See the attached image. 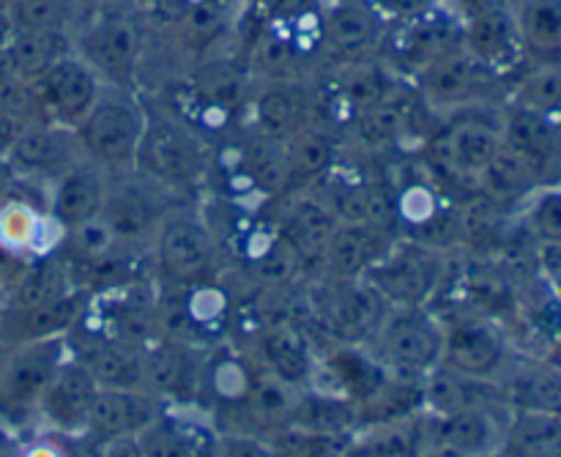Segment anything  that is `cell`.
Masks as SVG:
<instances>
[{
    "mask_svg": "<svg viewBox=\"0 0 561 457\" xmlns=\"http://www.w3.org/2000/svg\"><path fill=\"white\" fill-rule=\"evenodd\" d=\"M312 118V77L252 80L241 126L285 142Z\"/></svg>",
    "mask_w": 561,
    "mask_h": 457,
    "instance_id": "cell-14",
    "label": "cell"
},
{
    "mask_svg": "<svg viewBox=\"0 0 561 457\" xmlns=\"http://www.w3.org/2000/svg\"><path fill=\"white\" fill-rule=\"evenodd\" d=\"M71 53L91 66L104 85L142 91L151 22L148 9L137 0H110L82 11L71 31Z\"/></svg>",
    "mask_w": 561,
    "mask_h": 457,
    "instance_id": "cell-1",
    "label": "cell"
},
{
    "mask_svg": "<svg viewBox=\"0 0 561 457\" xmlns=\"http://www.w3.org/2000/svg\"><path fill=\"white\" fill-rule=\"evenodd\" d=\"M137 3H140V5H146V9H148V5H151L153 0H137Z\"/></svg>",
    "mask_w": 561,
    "mask_h": 457,
    "instance_id": "cell-46",
    "label": "cell"
},
{
    "mask_svg": "<svg viewBox=\"0 0 561 457\" xmlns=\"http://www.w3.org/2000/svg\"><path fill=\"white\" fill-rule=\"evenodd\" d=\"M173 195L159 190L137 170L107 175V195L99 217L107 222L118 244L137 258H148L164 217L175 206Z\"/></svg>",
    "mask_w": 561,
    "mask_h": 457,
    "instance_id": "cell-9",
    "label": "cell"
},
{
    "mask_svg": "<svg viewBox=\"0 0 561 457\" xmlns=\"http://www.w3.org/2000/svg\"><path fill=\"white\" fill-rule=\"evenodd\" d=\"M16 457H69V453H66L64 442H58V436H44L27 444Z\"/></svg>",
    "mask_w": 561,
    "mask_h": 457,
    "instance_id": "cell-42",
    "label": "cell"
},
{
    "mask_svg": "<svg viewBox=\"0 0 561 457\" xmlns=\"http://www.w3.org/2000/svg\"><path fill=\"white\" fill-rule=\"evenodd\" d=\"M411 85L436 121L466 110L499 107L510 91V82L477 60L463 44L438 55L420 75L411 77Z\"/></svg>",
    "mask_w": 561,
    "mask_h": 457,
    "instance_id": "cell-5",
    "label": "cell"
},
{
    "mask_svg": "<svg viewBox=\"0 0 561 457\" xmlns=\"http://www.w3.org/2000/svg\"><path fill=\"white\" fill-rule=\"evenodd\" d=\"M107 195V173L88 159L71 164L44 192V206L60 230H71L99 217Z\"/></svg>",
    "mask_w": 561,
    "mask_h": 457,
    "instance_id": "cell-23",
    "label": "cell"
},
{
    "mask_svg": "<svg viewBox=\"0 0 561 457\" xmlns=\"http://www.w3.org/2000/svg\"><path fill=\"white\" fill-rule=\"evenodd\" d=\"M146 96V93H142ZM148 121L137 148L135 168L181 203L201 201L214 170V146L192 126L146 96Z\"/></svg>",
    "mask_w": 561,
    "mask_h": 457,
    "instance_id": "cell-2",
    "label": "cell"
},
{
    "mask_svg": "<svg viewBox=\"0 0 561 457\" xmlns=\"http://www.w3.org/2000/svg\"><path fill=\"white\" fill-rule=\"evenodd\" d=\"M348 442L351 436H343V433L312 431V427L288 422L272 433L268 447L274 457H345Z\"/></svg>",
    "mask_w": 561,
    "mask_h": 457,
    "instance_id": "cell-39",
    "label": "cell"
},
{
    "mask_svg": "<svg viewBox=\"0 0 561 457\" xmlns=\"http://www.w3.org/2000/svg\"><path fill=\"white\" fill-rule=\"evenodd\" d=\"M88 457H142V449L137 436L99 438L88 447Z\"/></svg>",
    "mask_w": 561,
    "mask_h": 457,
    "instance_id": "cell-41",
    "label": "cell"
},
{
    "mask_svg": "<svg viewBox=\"0 0 561 457\" xmlns=\"http://www.w3.org/2000/svg\"><path fill=\"white\" fill-rule=\"evenodd\" d=\"M433 453L442 457H493L507 444V427L496 416V405L431 416Z\"/></svg>",
    "mask_w": 561,
    "mask_h": 457,
    "instance_id": "cell-21",
    "label": "cell"
},
{
    "mask_svg": "<svg viewBox=\"0 0 561 457\" xmlns=\"http://www.w3.org/2000/svg\"><path fill=\"white\" fill-rule=\"evenodd\" d=\"M148 121V102L142 91L104 85L96 104L75 129L82 159L107 175L135 168L137 148Z\"/></svg>",
    "mask_w": 561,
    "mask_h": 457,
    "instance_id": "cell-4",
    "label": "cell"
},
{
    "mask_svg": "<svg viewBox=\"0 0 561 457\" xmlns=\"http://www.w3.org/2000/svg\"><path fill=\"white\" fill-rule=\"evenodd\" d=\"M162 400L142 389H99L88 416L85 438L137 436L162 411Z\"/></svg>",
    "mask_w": 561,
    "mask_h": 457,
    "instance_id": "cell-26",
    "label": "cell"
},
{
    "mask_svg": "<svg viewBox=\"0 0 561 457\" xmlns=\"http://www.w3.org/2000/svg\"><path fill=\"white\" fill-rule=\"evenodd\" d=\"M82 9H91V5H102V3H110V0H80Z\"/></svg>",
    "mask_w": 561,
    "mask_h": 457,
    "instance_id": "cell-44",
    "label": "cell"
},
{
    "mask_svg": "<svg viewBox=\"0 0 561 457\" xmlns=\"http://www.w3.org/2000/svg\"><path fill=\"white\" fill-rule=\"evenodd\" d=\"M529 66L561 64V0H507Z\"/></svg>",
    "mask_w": 561,
    "mask_h": 457,
    "instance_id": "cell-31",
    "label": "cell"
},
{
    "mask_svg": "<svg viewBox=\"0 0 561 457\" xmlns=\"http://www.w3.org/2000/svg\"><path fill=\"white\" fill-rule=\"evenodd\" d=\"M499 389L491 387V381H480V378L460 376V373L449 370L447 365H438L422 378V403L431 409L433 416L458 414V411L471 409H488L496 405Z\"/></svg>",
    "mask_w": 561,
    "mask_h": 457,
    "instance_id": "cell-33",
    "label": "cell"
},
{
    "mask_svg": "<svg viewBox=\"0 0 561 457\" xmlns=\"http://www.w3.org/2000/svg\"><path fill=\"white\" fill-rule=\"evenodd\" d=\"M0 318H3V299H0Z\"/></svg>",
    "mask_w": 561,
    "mask_h": 457,
    "instance_id": "cell-47",
    "label": "cell"
},
{
    "mask_svg": "<svg viewBox=\"0 0 561 457\" xmlns=\"http://www.w3.org/2000/svg\"><path fill=\"white\" fill-rule=\"evenodd\" d=\"M499 129L504 146L520 153L546 184L551 181L548 175L561 173V124L557 121L504 99L499 107Z\"/></svg>",
    "mask_w": 561,
    "mask_h": 457,
    "instance_id": "cell-20",
    "label": "cell"
},
{
    "mask_svg": "<svg viewBox=\"0 0 561 457\" xmlns=\"http://www.w3.org/2000/svg\"><path fill=\"white\" fill-rule=\"evenodd\" d=\"M283 148L285 170H288V190H285V195H290V192H301L316 186L318 181L334 168V162L343 157L345 140L343 135L327 129V126L307 124L305 129H299L294 137H288V140L283 142Z\"/></svg>",
    "mask_w": 561,
    "mask_h": 457,
    "instance_id": "cell-28",
    "label": "cell"
},
{
    "mask_svg": "<svg viewBox=\"0 0 561 457\" xmlns=\"http://www.w3.org/2000/svg\"><path fill=\"white\" fill-rule=\"evenodd\" d=\"M255 345L263 370L290 387H310L312 373H316V354L299 327L290 321L263 323L255 332Z\"/></svg>",
    "mask_w": 561,
    "mask_h": 457,
    "instance_id": "cell-25",
    "label": "cell"
},
{
    "mask_svg": "<svg viewBox=\"0 0 561 457\" xmlns=\"http://www.w3.org/2000/svg\"><path fill=\"white\" fill-rule=\"evenodd\" d=\"M146 349L129 340L99 338L77 359L88 367L99 389H142L146 392Z\"/></svg>",
    "mask_w": 561,
    "mask_h": 457,
    "instance_id": "cell-30",
    "label": "cell"
},
{
    "mask_svg": "<svg viewBox=\"0 0 561 457\" xmlns=\"http://www.w3.org/2000/svg\"><path fill=\"white\" fill-rule=\"evenodd\" d=\"M33 121L25 118L16 107L0 102V159L9 157V151L14 148V142L20 140L22 132L31 126Z\"/></svg>",
    "mask_w": 561,
    "mask_h": 457,
    "instance_id": "cell-40",
    "label": "cell"
},
{
    "mask_svg": "<svg viewBox=\"0 0 561 457\" xmlns=\"http://www.w3.org/2000/svg\"><path fill=\"white\" fill-rule=\"evenodd\" d=\"M104 82L75 53L55 60L44 75L27 82V102L36 124H53L75 132L96 104Z\"/></svg>",
    "mask_w": 561,
    "mask_h": 457,
    "instance_id": "cell-11",
    "label": "cell"
},
{
    "mask_svg": "<svg viewBox=\"0 0 561 457\" xmlns=\"http://www.w3.org/2000/svg\"><path fill=\"white\" fill-rule=\"evenodd\" d=\"M5 22V20H3ZM71 53L69 33H38V31H11L5 25L3 33V58L11 77L22 85L36 80L58 58Z\"/></svg>",
    "mask_w": 561,
    "mask_h": 457,
    "instance_id": "cell-34",
    "label": "cell"
},
{
    "mask_svg": "<svg viewBox=\"0 0 561 457\" xmlns=\"http://www.w3.org/2000/svg\"><path fill=\"white\" fill-rule=\"evenodd\" d=\"M431 453V420L409 414L378 422L362 438L351 436L345 457H427Z\"/></svg>",
    "mask_w": 561,
    "mask_h": 457,
    "instance_id": "cell-32",
    "label": "cell"
},
{
    "mask_svg": "<svg viewBox=\"0 0 561 457\" xmlns=\"http://www.w3.org/2000/svg\"><path fill=\"white\" fill-rule=\"evenodd\" d=\"M148 261L153 274L181 294L217 283L225 269V250L203 214L201 201L175 203L170 208L153 239Z\"/></svg>",
    "mask_w": 561,
    "mask_h": 457,
    "instance_id": "cell-3",
    "label": "cell"
},
{
    "mask_svg": "<svg viewBox=\"0 0 561 457\" xmlns=\"http://www.w3.org/2000/svg\"><path fill=\"white\" fill-rule=\"evenodd\" d=\"M64 244V230L49 217L47 206L22 195L0 197V247L16 258L53 255Z\"/></svg>",
    "mask_w": 561,
    "mask_h": 457,
    "instance_id": "cell-22",
    "label": "cell"
},
{
    "mask_svg": "<svg viewBox=\"0 0 561 457\" xmlns=\"http://www.w3.org/2000/svg\"><path fill=\"white\" fill-rule=\"evenodd\" d=\"M389 22L367 0H329L323 5V66L378 58Z\"/></svg>",
    "mask_w": 561,
    "mask_h": 457,
    "instance_id": "cell-13",
    "label": "cell"
},
{
    "mask_svg": "<svg viewBox=\"0 0 561 457\" xmlns=\"http://www.w3.org/2000/svg\"><path fill=\"white\" fill-rule=\"evenodd\" d=\"M507 403L524 414L561 416V367H535L510 381Z\"/></svg>",
    "mask_w": 561,
    "mask_h": 457,
    "instance_id": "cell-37",
    "label": "cell"
},
{
    "mask_svg": "<svg viewBox=\"0 0 561 457\" xmlns=\"http://www.w3.org/2000/svg\"><path fill=\"white\" fill-rule=\"evenodd\" d=\"M463 47L507 82L529 66L507 3L463 14Z\"/></svg>",
    "mask_w": 561,
    "mask_h": 457,
    "instance_id": "cell-16",
    "label": "cell"
},
{
    "mask_svg": "<svg viewBox=\"0 0 561 457\" xmlns=\"http://www.w3.org/2000/svg\"><path fill=\"white\" fill-rule=\"evenodd\" d=\"M444 327L442 365L460 376L491 381L507 362L504 334L482 316H463Z\"/></svg>",
    "mask_w": 561,
    "mask_h": 457,
    "instance_id": "cell-17",
    "label": "cell"
},
{
    "mask_svg": "<svg viewBox=\"0 0 561 457\" xmlns=\"http://www.w3.org/2000/svg\"><path fill=\"white\" fill-rule=\"evenodd\" d=\"M513 214L535 244H561V181L537 186Z\"/></svg>",
    "mask_w": 561,
    "mask_h": 457,
    "instance_id": "cell-38",
    "label": "cell"
},
{
    "mask_svg": "<svg viewBox=\"0 0 561 457\" xmlns=\"http://www.w3.org/2000/svg\"><path fill=\"white\" fill-rule=\"evenodd\" d=\"M11 184H14V173H11V168L5 159H0V197L11 190Z\"/></svg>",
    "mask_w": 561,
    "mask_h": 457,
    "instance_id": "cell-43",
    "label": "cell"
},
{
    "mask_svg": "<svg viewBox=\"0 0 561 457\" xmlns=\"http://www.w3.org/2000/svg\"><path fill=\"white\" fill-rule=\"evenodd\" d=\"M305 285L301 299L310 316L316 318L318 327H323V332L345 345L370 343L387 312L392 310L365 277L310 274Z\"/></svg>",
    "mask_w": 561,
    "mask_h": 457,
    "instance_id": "cell-7",
    "label": "cell"
},
{
    "mask_svg": "<svg viewBox=\"0 0 561 457\" xmlns=\"http://www.w3.org/2000/svg\"><path fill=\"white\" fill-rule=\"evenodd\" d=\"M400 236L383 233V230L365 228V225H337L329 239L316 274L329 277H365L378 261L389 252V247Z\"/></svg>",
    "mask_w": 561,
    "mask_h": 457,
    "instance_id": "cell-27",
    "label": "cell"
},
{
    "mask_svg": "<svg viewBox=\"0 0 561 457\" xmlns=\"http://www.w3.org/2000/svg\"><path fill=\"white\" fill-rule=\"evenodd\" d=\"M531 457H561V447H557V449H548V453L531 455Z\"/></svg>",
    "mask_w": 561,
    "mask_h": 457,
    "instance_id": "cell-45",
    "label": "cell"
},
{
    "mask_svg": "<svg viewBox=\"0 0 561 457\" xmlns=\"http://www.w3.org/2000/svg\"><path fill=\"white\" fill-rule=\"evenodd\" d=\"M272 206L274 228L279 230V236H283L296 252H299L301 261L310 269V274H316L318 261H321L329 239H332L334 230H337L340 225L337 217L332 214V208H329L312 190L290 192V195L272 203Z\"/></svg>",
    "mask_w": 561,
    "mask_h": 457,
    "instance_id": "cell-18",
    "label": "cell"
},
{
    "mask_svg": "<svg viewBox=\"0 0 561 457\" xmlns=\"http://www.w3.org/2000/svg\"><path fill=\"white\" fill-rule=\"evenodd\" d=\"M69 356V334L9 349L0 362V414H36L44 389Z\"/></svg>",
    "mask_w": 561,
    "mask_h": 457,
    "instance_id": "cell-12",
    "label": "cell"
},
{
    "mask_svg": "<svg viewBox=\"0 0 561 457\" xmlns=\"http://www.w3.org/2000/svg\"><path fill=\"white\" fill-rule=\"evenodd\" d=\"M453 272V255L400 236L387 255L365 274L389 307H427Z\"/></svg>",
    "mask_w": 561,
    "mask_h": 457,
    "instance_id": "cell-10",
    "label": "cell"
},
{
    "mask_svg": "<svg viewBox=\"0 0 561 457\" xmlns=\"http://www.w3.org/2000/svg\"><path fill=\"white\" fill-rule=\"evenodd\" d=\"M373 359L392 378L422 381L442 365L444 327L427 307H392L373 334Z\"/></svg>",
    "mask_w": 561,
    "mask_h": 457,
    "instance_id": "cell-8",
    "label": "cell"
},
{
    "mask_svg": "<svg viewBox=\"0 0 561 457\" xmlns=\"http://www.w3.org/2000/svg\"><path fill=\"white\" fill-rule=\"evenodd\" d=\"M142 457H219L222 438L201 416L162 409L140 433Z\"/></svg>",
    "mask_w": 561,
    "mask_h": 457,
    "instance_id": "cell-24",
    "label": "cell"
},
{
    "mask_svg": "<svg viewBox=\"0 0 561 457\" xmlns=\"http://www.w3.org/2000/svg\"><path fill=\"white\" fill-rule=\"evenodd\" d=\"M80 159L82 153L75 132L53 124H31L14 142L5 162L14 173V181H25L47 192V186Z\"/></svg>",
    "mask_w": 561,
    "mask_h": 457,
    "instance_id": "cell-15",
    "label": "cell"
},
{
    "mask_svg": "<svg viewBox=\"0 0 561 457\" xmlns=\"http://www.w3.org/2000/svg\"><path fill=\"white\" fill-rule=\"evenodd\" d=\"M77 290L64 255L31 258L3 294V310H38L64 301Z\"/></svg>",
    "mask_w": 561,
    "mask_h": 457,
    "instance_id": "cell-29",
    "label": "cell"
},
{
    "mask_svg": "<svg viewBox=\"0 0 561 457\" xmlns=\"http://www.w3.org/2000/svg\"><path fill=\"white\" fill-rule=\"evenodd\" d=\"M463 44V11L455 0H422L389 22L378 58L398 77L411 80L438 55Z\"/></svg>",
    "mask_w": 561,
    "mask_h": 457,
    "instance_id": "cell-6",
    "label": "cell"
},
{
    "mask_svg": "<svg viewBox=\"0 0 561 457\" xmlns=\"http://www.w3.org/2000/svg\"><path fill=\"white\" fill-rule=\"evenodd\" d=\"M80 0H9L0 9V16L11 31L38 33H69L82 16Z\"/></svg>",
    "mask_w": 561,
    "mask_h": 457,
    "instance_id": "cell-36",
    "label": "cell"
},
{
    "mask_svg": "<svg viewBox=\"0 0 561 457\" xmlns=\"http://www.w3.org/2000/svg\"><path fill=\"white\" fill-rule=\"evenodd\" d=\"M99 384L75 354L60 365L49 387L44 389L36 414L55 436H85L91 405L96 400Z\"/></svg>",
    "mask_w": 561,
    "mask_h": 457,
    "instance_id": "cell-19",
    "label": "cell"
},
{
    "mask_svg": "<svg viewBox=\"0 0 561 457\" xmlns=\"http://www.w3.org/2000/svg\"><path fill=\"white\" fill-rule=\"evenodd\" d=\"M540 184H546V181L540 179V173H537L520 153L502 146V151L496 153L491 168H488L485 175L480 179L477 197L504 208V212H515V208H518Z\"/></svg>",
    "mask_w": 561,
    "mask_h": 457,
    "instance_id": "cell-35",
    "label": "cell"
}]
</instances>
